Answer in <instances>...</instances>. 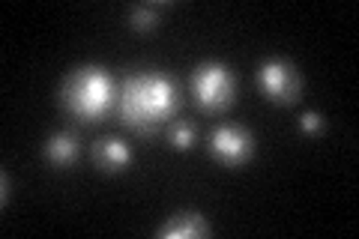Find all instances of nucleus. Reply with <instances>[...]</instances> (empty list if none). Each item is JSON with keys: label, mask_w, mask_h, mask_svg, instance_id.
Wrapping results in <instances>:
<instances>
[{"label": "nucleus", "mask_w": 359, "mask_h": 239, "mask_svg": "<svg viewBox=\"0 0 359 239\" xmlns=\"http://www.w3.org/2000/svg\"><path fill=\"white\" fill-rule=\"evenodd\" d=\"M174 108H177L174 84L159 72L132 75L120 90V120L141 135H150L156 126H162L174 114Z\"/></svg>", "instance_id": "nucleus-1"}, {"label": "nucleus", "mask_w": 359, "mask_h": 239, "mask_svg": "<svg viewBox=\"0 0 359 239\" xmlns=\"http://www.w3.org/2000/svg\"><path fill=\"white\" fill-rule=\"evenodd\" d=\"M111 96H114V84H111V75L96 69V66H87V69H75L66 84L60 90V99L69 114H75L78 120H96L102 117L105 108L111 105Z\"/></svg>", "instance_id": "nucleus-2"}, {"label": "nucleus", "mask_w": 359, "mask_h": 239, "mask_svg": "<svg viewBox=\"0 0 359 239\" xmlns=\"http://www.w3.org/2000/svg\"><path fill=\"white\" fill-rule=\"evenodd\" d=\"M192 93L201 108L207 111H222L231 105L233 99V75L228 66L222 63H204L198 66L192 75Z\"/></svg>", "instance_id": "nucleus-3"}, {"label": "nucleus", "mask_w": 359, "mask_h": 239, "mask_svg": "<svg viewBox=\"0 0 359 239\" xmlns=\"http://www.w3.org/2000/svg\"><path fill=\"white\" fill-rule=\"evenodd\" d=\"M257 84H261L264 93L273 102H282V105H290L299 96V72L290 66L287 60H266L257 72Z\"/></svg>", "instance_id": "nucleus-4"}, {"label": "nucleus", "mask_w": 359, "mask_h": 239, "mask_svg": "<svg viewBox=\"0 0 359 239\" xmlns=\"http://www.w3.org/2000/svg\"><path fill=\"white\" fill-rule=\"evenodd\" d=\"M210 150L222 165H243L255 153V138L243 126H219L210 138Z\"/></svg>", "instance_id": "nucleus-5"}, {"label": "nucleus", "mask_w": 359, "mask_h": 239, "mask_svg": "<svg viewBox=\"0 0 359 239\" xmlns=\"http://www.w3.org/2000/svg\"><path fill=\"white\" fill-rule=\"evenodd\" d=\"M207 233H210V224L201 219L198 212L171 215V221L159 231V236H165V239H195V236H207Z\"/></svg>", "instance_id": "nucleus-6"}, {"label": "nucleus", "mask_w": 359, "mask_h": 239, "mask_svg": "<svg viewBox=\"0 0 359 239\" xmlns=\"http://www.w3.org/2000/svg\"><path fill=\"white\" fill-rule=\"evenodd\" d=\"M93 158H96V165L102 170H123L129 165L132 153L120 138H102L93 146Z\"/></svg>", "instance_id": "nucleus-7"}, {"label": "nucleus", "mask_w": 359, "mask_h": 239, "mask_svg": "<svg viewBox=\"0 0 359 239\" xmlns=\"http://www.w3.org/2000/svg\"><path fill=\"white\" fill-rule=\"evenodd\" d=\"M75 156H78V141H75V135H69V132L51 135L48 144H45V158H48L51 165H57V168L72 165Z\"/></svg>", "instance_id": "nucleus-8"}, {"label": "nucleus", "mask_w": 359, "mask_h": 239, "mask_svg": "<svg viewBox=\"0 0 359 239\" xmlns=\"http://www.w3.org/2000/svg\"><path fill=\"white\" fill-rule=\"evenodd\" d=\"M159 13H162V4H138L129 13V21L138 30H150L156 21H159Z\"/></svg>", "instance_id": "nucleus-9"}, {"label": "nucleus", "mask_w": 359, "mask_h": 239, "mask_svg": "<svg viewBox=\"0 0 359 239\" xmlns=\"http://www.w3.org/2000/svg\"><path fill=\"white\" fill-rule=\"evenodd\" d=\"M171 144L180 150H189L195 144V126L192 123H174L171 126Z\"/></svg>", "instance_id": "nucleus-10"}, {"label": "nucleus", "mask_w": 359, "mask_h": 239, "mask_svg": "<svg viewBox=\"0 0 359 239\" xmlns=\"http://www.w3.org/2000/svg\"><path fill=\"white\" fill-rule=\"evenodd\" d=\"M299 126L306 132H320L323 129V117L320 114H314V111H309V114H302L299 117Z\"/></svg>", "instance_id": "nucleus-11"}, {"label": "nucleus", "mask_w": 359, "mask_h": 239, "mask_svg": "<svg viewBox=\"0 0 359 239\" xmlns=\"http://www.w3.org/2000/svg\"><path fill=\"white\" fill-rule=\"evenodd\" d=\"M0 183H4V198H0V203H4V207H6V203H9V174L0 177Z\"/></svg>", "instance_id": "nucleus-12"}]
</instances>
